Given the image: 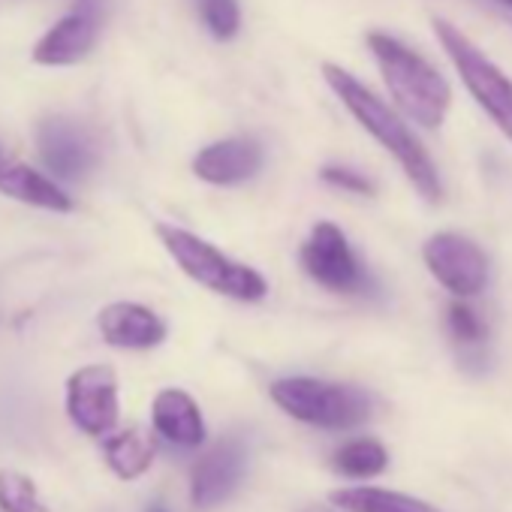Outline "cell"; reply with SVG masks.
<instances>
[{"label":"cell","mask_w":512,"mask_h":512,"mask_svg":"<svg viewBox=\"0 0 512 512\" xmlns=\"http://www.w3.org/2000/svg\"><path fill=\"white\" fill-rule=\"evenodd\" d=\"M275 404L299 422L341 431L362 425L371 416V398L356 386H341L314 377H284L272 383Z\"/></svg>","instance_id":"4"},{"label":"cell","mask_w":512,"mask_h":512,"mask_svg":"<svg viewBox=\"0 0 512 512\" xmlns=\"http://www.w3.org/2000/svg\"><path fill=\"white\" fill-rule=\"evenodd\" d=\"M37 145L43 163L61 178H82L97 163L91 136L67 118H46L37 124Z\"/></svg>","instance_id":"12"},{"label":"cell","mask_w":512,"mask_h":512,"mask_svg":"<svg viewBox=\"0 0 512 512\" xmlns=\"http://www.w3.org/2000/svg\"><path fill=\"white\" fill-rule=\"evenodd\" d=\"M263 145L247 136H232V139H220L205 145L196 157H193V172L196 178L217 184V187H232L241 181H250L256 172L263 169Z\"/></svg>","instance_id":"11"},{"label":"cell","mask_w":512,"mask_h":512,"mask_svg":"<svg viewBox=\"0 0 512 512\" xmlns=\"http://www.w3.org/2000/svg\"><path fill=\"white\" fill-rule=\"evenodd\" d=\"M323 79L335 91V97L350 109V115L401 163L404 175L419 190V196L425 202H440L443 184H440L437 166L422 148V142L416 139V133L404 124V118L338 64H323Z\"/></svg>","instance_id":"1"},{"label":"cell","mask_w":512,"mask_h":512,"mask_svg":"<svg viewBox=\"0 0 512 512\" xmlns=\"http://www.w3.org/2000/svg\"><path fill=\"white\" fill-rule=\"evenodd\" d=\"M299 260H302L305 275L314 284H320V287H326L332 293L359 296V293H365L371 287L368 272L356 260L347 235L329 220H323V223H317L311 229L308 241L302 244Z\"/></svg>","instance_id":"6"},{"label":"cell","mask_w":512,"mask_h":512,"mask_svg":"<svg viewBox=\"0 0 512 512\" xmlns=\"http://www.w3.org/2000/svg\"><path fill=\"white\" fill-rule=\"evenodd\" d=\"M106 344L121 350H151L166 341V323L145 305L112 302L97 317Z\"/></svg>","instance_id":"13"},{"label":"cell","mask_w":512,"mask_h":512,"mask_svg":"<svg viewBox=\"0 0 512 512\" xmlns=\"http://www.w3.org/2000/svg\"><path fill=\"white\" fill-rule=\"evenodd\" d=\"M431 25L452 67L467 85L470 97L485 109V115L512 142V79L494 61H488L482 49L470 37H464L455 25H449L446 19H434Z\"/></svg>","instance_id":"5"},{"label":"cell","mask_w":512,"mask_h":512,"mask_svg":"<svg viewBox=\"0 0 512 512\" xmlns=\"http://www.w3.org/2000/svg\"><path fill=\"white\" fill-rule=\"evenodd\" d=\"M0 512H43L37 485L19 470H0Z\"/></svg>","instance_id":"19"},{"label":"cell","mask_w":512,"mask_h":512,"mask_svg":"<svg viewBox=\"0 0 512 512\" xmlns=\"http://www.w3.org/2000/svg\"><path fill=\"white\" fill-rule=\"evenodd\" d=\"M199 4V16L202 25L208 28V34L220 43L238 37L241 28V10H238V0H196Z\"/></svg>","instance_id":"20"},{"label":"cell","mask_w":512,"mask_h":512,"mask_svg":"<svg viewBox=\"0 0 512 512\" xmlns=\"http://www.w3.org/2000/svg\"><path fill=\"white\" fill-rule=\"evenodd\" d=\"M320 178H323L326 184L341 187V190L356 193V196H374V193H377V187H374V181H371V178H365L362 172L347 169V166H323Z\"/></svg>","instance_id":"22"},{"label":"cell","mask_w":512,"mask_h":512,"mask_svg":"<svg viewBox=\"0 0 512 512\" xmlns=\"http://www.w3.org/2000/svg\"><path fill=\"white\" fill-rule=\"evenodd\" d=\"M103 25V0H76V7L58 19L34 46L40 67H70L91 55Z\"/></svg>","instance_id":"9"},{"label":"cell","mask_w":512,"mask_h":512,"mask_svg":"<svg viewBox=\"0 0 512 512\" xmlns=\"http://www.w3.org/2000/svg\"><path fill=\"white\" fill-rule=\"evenodd\" d=\"M308 512H329V509H323V506H314V509H308Z\"/></svg>","instance_id":"24"},{"label":"cell","mask_w":512,"mask_h":512,"mask_svg":"<svg viewBox=\"0 0 512 512\" xmlns=\"http://www.w3.org/2000/svg\"><path fill=\"white\" fill-rule=\"evenodd\" d=\"M335 470L353 479H368L386 470L389 464V452L383 449L380 440L362 437V440H350L347 446H341L332 458Z\"/></svg>","instance_id":"18"},{"label":"cell","mask_w":512,"mask_h":512,"mask_svg":"<svg viewBox=\"0 0 512 512\" xmlns=\"http://www.w3.org/2000/svg\"><path fill=\"white\" fill-rule=\"evenodd\" d=\"M422 260L428 272L458 299L479 296L488 284V260L482 247L461 232H437L425 241Z\"/></svg>","instance_id":"7"},{"label":"cell","mask_w":512,"mask_h":512,"mask_svg":"<svg viewBox=\"0 0 512 512\" xmlns=\"http://www.w3.org/2000/svg\"><path fill=\"white\" fill-rule=\"evenodd\" d=\"M500 4H506V7H512V0H500Z\"/></svg>","instance_id":"25"},{"label":"cell","mask_w":512,"mask_h":512,"mask_svg":"<svg viewBox=\"0 0 512 512\" xmlns=\"http://www.w3.org/2000/svg\"><path fill=\"white\" fill-rule=\"evenodd\" d=\"M0 193L10 199H19L25 205H34V208L58 211V214L73 211V199L52 178L31 169L28 163L10 160L4 145H0Z\"/></svg>","instance_id":"14"},{"label":"cell","mask_w":512,"mask_h":512,"mask_svg":"<svg viewBox=\"0 0 512 512\" xmlns=\"http://www.w3.org/2000/svg\"><path fill=\"white\" fill-rule=\"evenodd\" d=\"M449 329H452L455 341H461V344H479L485 338V323L464 302H452L449 305Z\"/></svg>","instance_id":"21"},{"label":"cell","mask_w":512,"mask_h":512,"mask_svg":"<svg viewBox=\"0 0 512 512\" xmlns=\"http://www.w3.org/2000/svg\"><path fill=\"white\" fill-rule=\"evenodd\" d=\"M157 235L178 263V269L199 287L235 302H263L269 296V284L260 272L229 260L226 253H220L196 232H187L172 223H157Z\"/></svg>","instance_id":"3"},{"label":"cell","mask_w":512,"mask_h":512,"mask_svg":"<svg viewBox=\"0 0 512 512\" xmlns=\"http://www.w3.org/2000/svg\"><path fill=\"white\" fill-rule=\"evenodd\" d=\"M154 428L175 446L196 449L205 443V422L199 404L184 389H163L151 404Z\"/></svg>","instance_id":"15"},{"label":"cell","mask_w":512,"mask_h":512,"mask_svg":"<svg viewBox=\"0 0 512 512\" xmlns=\"http://www.w3.org/2000/svg\"><path fill=\"white\" fill-rule=\"evenodd\" d=\"M67 416L88 434L100 437L118 422V377L109 365H85L67 380Z\"/></svg>","instance_id":"8"},{"label":"cell","mask_w":512,"mask_h":512,"mask_svg":"<svg viewBox=\"0 0 512 512\" xmlns=\"http://www.w3.org/2000/svg\"><path fill=\"white\" fill-rule=\"evenodd\" d=\"M103 455H106V464L112 467V473L118 479H139L151 467L157 446L142 428H127V431H118L115 437L106 440Z\"/></svg>","instance_id":"17"},{"label":"cell","mask_w":512,"mask_h":512,"mask_svg":"<svg viewBox=\"0 0 512 512\" xmlns=\"http://www.w3.org/2000/svg\"><path fill=\"white\" fill-rule=\"evenodd\" d=\"M145 512H169V509H166L163 503H151V506H148Z\"/></svg>","instance_id":"23"},{"label":"cell","mask_w":512,"mask_h":512,"mask_svg":"<svg viewBox=\"0 0 512 512\" xmlns=\"http://www.w3.org/2000/svg\"><path fill=\"white\" fill-rule=\"evenodd\" d=\"M244 467H247V455L235 437H226L217 446H211L196 461L193 476H190L193 503L199 509H211V506L223 503L238 488V482L244 479Z\"/></svg>","instance_id":"10"},{"label":"cell","mask_w":512,"mask_h":512,"mask_svg":"<svg viewBox=\"0 0 512 512\" xmlns=\"http://www.w3.org/2000/svg\"><path fill=\"white\" fill-rule=\"evenodd\" d=\"M368 49L401 115L425 130L440 127L452 106L449 82L419 52L407 49L389 34H368Z\"/></svg>","instance_id":"2"},{"label":"cell","mask_w":512,"mask_h":512,"mask_svg":"<svg viewBox=\"0 0 512 512\" xmlns=\"http://www.w3.org/2000/svg\"><path fill=\"white\" fill-rule=\"evenodd\" d=\"M332 503L344 512H440L437 506L419 497H410L404 491L374 488V485L332 491Z\"/></svg>","instance_id":"16"}]
</instances>
